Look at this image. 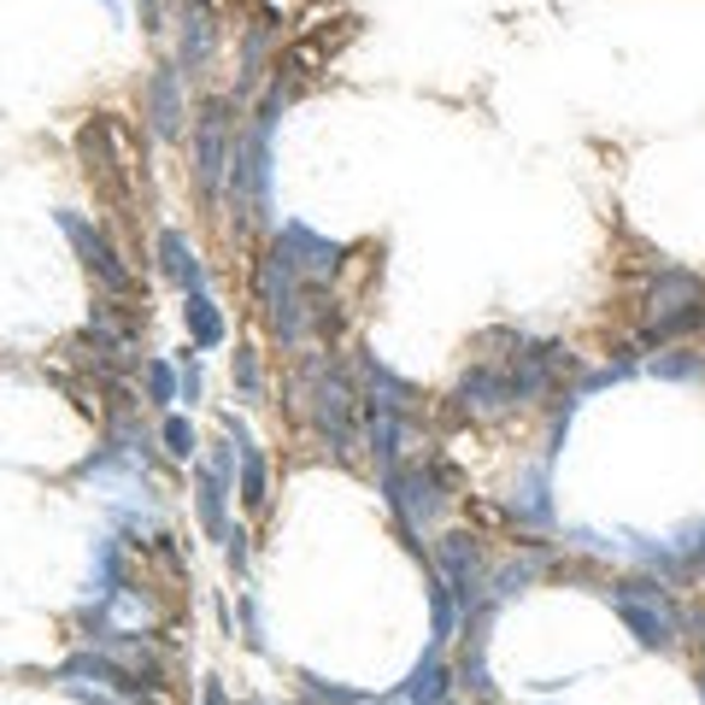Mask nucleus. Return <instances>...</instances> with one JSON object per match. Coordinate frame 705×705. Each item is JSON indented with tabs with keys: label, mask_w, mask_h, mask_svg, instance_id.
<instances>
[{
	"label": "nucleus",
	"mask_w": 705,
	"mask_h": 705,
	"mask_svg": "<svg viewBox=\"0 0 705 705\" xmlns=\"http://www.w3.org/2000/svg\"><path fill=\"white\" fill-rule=\"evenodd\" d=\"M652 300H659L652 306V335H682V330H700L705 323V288L687 271H664Z\"/></svg>",
	"instance_id": "obj_1"
},
{
	"label": "nucleus",
	"mask_w": 705,
	"mask_h": 705,
	"mask_svg": "<svg viewBox=\"0 0 705 705\" xmlns=\"http://www.w3.org/2000/svg\"><path fill=\"white\" fill-rule=\"evenodd\" d=\"M617 617L635 629V641H641V647H670V635H676V617H670L664 594L647 588V582H635V588L617 594Z\"/></svg>",
	"instance_id": "obj_2"
},
{
	"label": "nucleus",
	"mask_w": 705,
	"mask_h": 705,
	"mask_svg": "<svg viewBox=\"0 0 705 705\" xmlns=\"http://www.w3.org/2000/svg\"><path fill=\"white\" fill-rule=\"evenodd\" d=\"M295 260H288V247L277 242L265 260V306H271V323H277L283 341H300V300H295Z\"/></svg>",
	"instance_id": "obj_3"
},
{
	"label": "nucleus",
	"mask_w": 705,
	"mask_h": 705,
	"mask_svg": "<svg viewBox=\"0 0 705 705\" xmlns=\"http://www.w3.org/2000/svg\"><path fill=\"white\" fill-rule=\"evenodd\" d=\"M59 230H65V235H71V242H77V253H82V265H89V271H95V277L107 283V288H118V295H124V288H130V271H124V265L112 260V247L100 242V235L89 230V223H82L77 212H59Z\"/></svg>",
	"instance_id": "obj_4"
},
{
	"label": "nucleus",
	"mask_w": 705,
	"mask_h": 705,
	"mask_svg": "<svg viewBox=\"0 0 705 705\" xmlns=\"http://www.w3.org/2000/svg\"><path fill=\"white\" fill-rule=\"evenodd\" d=\"M283 247H288V260H295L300 277H312V283L330 277V271L341 265V247H335V242H318L306 223H288V230H283Z\"/></svg>",
	"instance_id": "obj_5"
},
{
	"label": "nucleus",
	"mask_w": 705,
	"mask_h": 705,
	"mask_svg": "<svg viewBox=\"0 0 705 705\" xmlns=\"http://www.w3.org/2000/svg\"><path fill=\"white\" fill-rule=\"evenodd\" d=\"M441 553H447V576H453V582H447V588L459 594L464 617H471V606H476V599H483V564H476V547L464 541V536H453V541L441 547Z\"/></svg>",
	"instance_id": "obj_6"
},
{
	"label": "nucleus",
	"mask_w": 705,
	"mask_h": 705,
	"mask_svg": "<svg viewBox=\"0 0 705 705\" xmlns=\"http://www.w3.org/2000/svg\"><path fill=\"white\" fill-rule=\"evenodd\" d=\"M400 700H406V705H441V700H447V664H441V647H436V641H429V652L418 659V670L406 676Z\"/></svg>",
	"instance_id": "obj_7"
},
{
	"label": "nucleus",
	"mask_w": 705,
	"mask_h": 705,
	"mask_svg": "<svg viewBox=\"0 0 705 705\" xmlns=\"http://www.w3.org/2000/svg\"><path fill=\"white\" fill-rule=\"evenodd\" d=\"M223 165H230V153H223V112L212 107L206 124H200V183H206V195H218Z\"/></svg>",
	"instance_id": "obj_8"
},
{
	"label": "nucleus",
	"mask_w": 705,
	"mask_h": 705,
	"mask_svg": "<svg viewBox=\"0 0 705 705\" xmlns=\"http://www.w3.org/2000/svg\"><path fill=\"white\" fill-rule=\"evenodd\" d=\"M159 253H165V271H170V277H177V283L188 288V295H200V288H206V277H200L195 247H188L177 230H165V235H159Z\"/></svg>",
	"instance_id": "obj_9"
},
{
	"label": "nucleus",
	"mask_w": 705,
	"mask_h": 705,
	"mask_svg": "<svg viewBox=\"0 0 705 705\" xmlns=\"http://www.w3.org/2000/svg\"><path fill=\"white\" fill-rule=\"evenodd\" d=\"M147 100H153V135H177V124H183L177 77H170V71H159V77H153V89H147Z\"/></svg>",
	"instance_id": "obj_10"
},
{
	"label": "nucleus",
	"mask_w": 705,
	"mask_h": 705,
	"mask_svg": "<svg viewBox=\"0 0 705 705\" xmlns=\"http://www.w3.org/2000/svg\"><path fill=\"white\" fill-rule=\"evenodd\" d=\"M223 471H200V524L212 529L218 541H230V524H223Z\"/></svg>",
	"instance_id": "obj_11"
},
{
	"label": "nucleus",
	"mask_w": 705,
	"mask_h": 705,
	"mask_svg": "<svg viewBox=\"0 0 705 705\" xmlns=\"http://www.w3.org/2000/svg\"><path fill=\"white\" fill-rule=\"evenodd\" d=\"M188 330H195V348H218L223 341V318H218V306L206 300V288L188 295Z\"/></svg>",
	"instance_id": "obj_12"
},
{
	"label": "nucleus",
	"mask_w": 705,
	"mask_h": 705,
	"mask_svg": "<svg viewBox=\"0 0 705 705\" xmlns=\"http://www.w3.org/2000/svg\"><path fill=\"white\" fill-rule=\"evenodd\" d=\"M242 500L247 506H265V459L253 453V447L242 453Z\"/></svg>",
	"instance_id": "obj_13"
},
{
	"label": "nucleus",
	"mask_w": 705,
	"mask_h": 705,
	"mask_svg": "<svg viewBox=\"0 0 705 705\" xmlns=\"http://www.w3.org/2000/svg\"><path fill=\"white\" fill-rule=\"evenodd\" d=\"M165 447H170L177 459L195 453V429H188V418H165Z\"/></svg>",
	"instance_id": "obj_14"
},
{
	"label": "nucleus",
	"mask_w": 705,
	"mask_h": 705,
	"mask_svg": "<svg viewBox=\"0 0 705 705\" xmlns=\"http://www.w3.org/2000/svg\"><path fill=\"white\" fill-rule=\"evenodd\" d=\"M235 383H242L247 400L260 394V365H253V353H235Z\"/></svg>",
	"instance_id": "obj_15"
},
{
	"label": "nucleus",
	"mask_w": 705,
	"mask_h": 705,
	"mask_svg": "<svg viewBox=\"0 0 705 705\" xmlns=\"http://www.w3.org/2000/svg\"><path fill=\"white\" fill-rule=\"evenodd\" d=\"M147 383H153V400H177V383H170V371H165V365H153V371H147Z\"/></svg>",
	"instance_id": "obj_16"
},
{
	"label": "nucleus",
	"mask_w": 705,
	"mask_h": 705,
	"mask_svg": "<svg viewBox=\"0 0 705 705\" xmlns=\"http://www.w3.org/2000/svg\"><path fill=\"white\" fill-rule=\"evenodd\" d=\"M652 371H659V376H694V371H700V359H659Z\"/></svg>",
	"instance_id": "obj_17"
},
{
	"label": "nucleus",
	"mask_w": 705,
	"mask_h": 705,
	"mask_svg": "<svg viewBox=\"0 0 705 705\" xmlns=\"http://www.w3.org/2000/svg\"><path fill=\"white\" fill-rule=\"evenodd\" d=\"M183 400H200V371L183 365Z\"/></svg>",
	"instance_id": "obj_18"
},
{
	"label": "nucleus",
	"mask_w": 705,
	"mask_h": 705,
	"mask_svg": "<svg viewBox=\"0 0 705 705\" xmlns=\"http://www.w3.org/2000/svg\"><path fill=\"white\" fill-rule=\"evenodd\" d=\"M142 7H147V19H153V12H159V0H142Z\"/></svg>",
	"instance_id": "obj_19"
},
{
	"label": "nucleus",
	"mask_w": 705,
	"mask_h": 705,
	"mask_svg": "<svg viewBox=\"0 0 705 705\" xmlns=\"http://www.w3.org/2000/svg\"><path fill=\"white\" fill-rule=\"evenodd\" d=\"M107 7H118V0H107Z\"/></svg>",
	"instance_id": "obj_20"
}]
</instances>
